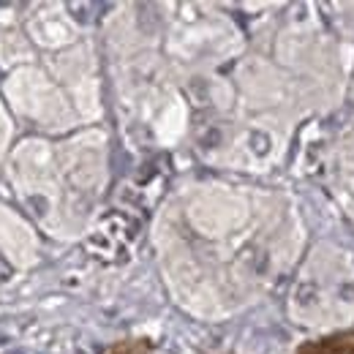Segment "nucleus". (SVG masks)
I'll return each mask as SVG.
<instances>
[{
  "instance_id": "obj_2",
  "label": "nucleus",
  "mask_w": 354,
  "mask_h": 354,
  "mask_svg": "<svg viewBox=\"0 0 354 354\" xmlns=\"http://www.w3.org/2000/svg\"><path fill=\"white\" fill-rule=\"evenodd\" d=\"M109 354H147V344H142V341H123V344L112 346Z\"/></svg>"
},
{
  "instance_id": "obj_1",
  "label": "nucleus",
  "mask_w": 354,
  "mask_h": 354,
  "mask_svg": "<svg viewBox=\"0 0 354 354\" xmlns=\"http://www.w3.org/2000/svg\"><path fill=\"white\" fill-rule=\"evenodd\" d=\"M313 349L319 354H354V330L327 335V338L316 341Z\"/></svg>"
},
{
  "instance_id": "obj_3",
  "label": "nucleus",
  "mask_w": 354,
  "mask_h": 354,
  "mask_svg": "<svg viewBox=\"0 0 354 354\" xmlns=\"http://www.w3.org/2000/svg\"><path fill=\"white\" fill-rule=\"evenodd\" d=\"M297 354H319V352L313 349V344H306V346H303V349H300Z\"/></svg>"
}]
</instances>
